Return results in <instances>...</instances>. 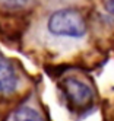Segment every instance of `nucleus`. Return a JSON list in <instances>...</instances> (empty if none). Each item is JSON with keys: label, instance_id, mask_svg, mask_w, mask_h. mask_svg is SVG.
Here are the masks:
<instances>
[{"label": "nucleus", "instance_id": "nucleus-1", "mask_svg": "<svg viewBox=\"0 0 114 121\" xmlns=\"http://www.w3.org/2000/svg\"><path fill=\"white\" fill-rule=\"evenodd\" d=\"M48 31L57 37L81 38L86 34V23L76 10L63 9L53 13L48 19Z\"/></svg>", "mask_w": 114, "mask_h": 121}, {"label": "nucleus", "instance_id": "nucleus-4", "mask_svg": "<svg viewBox=\"0 0 114 121\" xmlns=\"http://www.w3.org/2000/svg\"><path fill=\"white\" fill-rule=\"evenodd\" d=\"M13 121H42L41 117L38 115V112H35L31 108H22L15 114Z\"/></svg>", "mask_w": 114, "mask_h": 121}, {"label": "nucleus", "instance_id": "nucleus-6", "mask_svg": "<svg viewBox=\"0 0 114 121\" xmlns=\"http://www.w3.org/2000/svg\"><path fill=\"white\" fill-rule=\"evenodd\" d=\"M105 6H107V10H108L110 13H113V15H114V0H108Z\"/></svg>", "mask_w": 114, "mask_h": 121}, {"label": "nucleus", "instance_id": "nucleus-5", "mask_svg": "<svg viewBox=\"0 0 114 121\" xmlns=\"http://www.w3.org/2000/svg\"><path fill=\"white\" fill-rule=\"evenodd\" d=\"M26 3H28V0H0V6L6 7V9H21Z\"/></svg>", "mask_w": 114, "mask_h": 121}, {"label": "nucleus", "instance_id": "nucleus-3", "mask_svg": "<svg viewBox=\"0 0 114 121\" xmlns=\"http://www.w3.org/2000/svg\"><path fill=\"white\" fill-rule=\"evenodd\" d=\"M18 86V76L12 64L0 54V92H13Z\"/></svg>", "mask_w": 114, "mask_h": 121}, {"label": "nucleus", "instance_id": "nucleus-2", "mask_svg": "<svg viewBox=\"0 0 114 121\" xmlns=\"http://www.w3.org/2000/svg\"><path fill=\"white\" fill-rule=\"evenodd\" d=\"M66 96L76 107H86L92 101V91L86 83L78 80L76 77H67L61 83Z\"/></svg>", "mask_w": 114, "mask_h": 121}]
</instances>
